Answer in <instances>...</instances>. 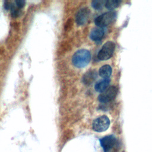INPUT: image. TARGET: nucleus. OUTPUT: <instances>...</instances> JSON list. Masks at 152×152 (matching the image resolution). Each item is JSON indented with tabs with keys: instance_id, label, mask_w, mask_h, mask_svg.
I'll return each mask as SVG.
<instances>
[{
	"instance_id": "ddd939ff",
	"label": "nucleus",
	"mask_w": 152,
	"mask_h": 152,
	"mask_svg": "<svg viewBox=\"0 0 152 152\" xmlns=\"http://www.w3.org/2000/svg\"><path fill=\"white\" fill-rule=\"evenodd\" d=\"M105 1L103 0H95L91 2V6L95 10H99L103 8V7L104 5Z\"/></svg>"
},
{
	"instance_id": "f8f14e48",
	"label": "nucleus",
	"mask_w": 152,
	"mask_h": 152,
	"mask_svg": "<svg viewBox=\"0 0 152 152\" xmlns=\"http://www.w3.org/2000/svg\"><path fill=\"white\" fill-rule=\"evenodd\" d=\"M121 1L119 0H108L105 2L104 5L106 8L109 10H112L119 6Z\"/></svg>"
},
{
	"instance_id": "9b49d317",
	"label": "nucleus",
	"mask_w": 152,
	"mask_h": 152,
	"mask_svg": "<svg viewBox=\"0 0 152 152\" xmlns=\"http://www.w3.org/2000/svg\"><path fill=\"white\" fill-rule=\"evenodd\" d=\"M112 68L109 65H103L99 70V75L104 79L108 78L112 74Z\"/></svg>"
},
{
	"instance_id": "4468645a",
	"label": "nucleus",
	"mask_w": 152,
	"mask_h": 152,
	"mask_svg": "<svg viewBox=\"0 0 152 152\" xmlns=\"http://www.w3.org/2000/svg\"><path fill=\"white\" fill-rule=\"evenodd\" d=\"M10 10L11 11V15L14 18L18 17L21 14V11L20 10V8L17 7V6H15L14 4H12V7Z\"/></svg>"
},
{
	"instance_id": "6e6552de",
	"label": "nucleus",
	"mask_w": 152,
	"mask_h": 152,
	"mask_svg": "<svg viewBox=\"0 0 152 152\" xmlns=\"http://www.w3.org/2000/svg\"><path fill=\"white\" fill-rule=\"evenodd\" d=\"M104 30L103 27L94 28L90 32V37L94 41H99L104 35Z\"/></svg>"
},
{
	"instance_id": "1a4fd4ad",
	"label": "nucleus",
	"mask_w": 152,
	"mask_h": 152,
	"mask_svg": "<svg viewBox=\"0 0 152 152\" xmlns=\"http://www.w3.org/2000/svg\"><path fill=\"white\" fill-rule=\"evenodd\" d=\"M97 74L95 70H90L87 71L83 77V82L85 85L91 84L96 79Z\"/></svg>"
},
{
	"instance_id": "f03ea898",
	"label": "nucleus",
	"mask_w": 152,
	"mask_h": 152,
	"mask_svg": "<svg viewBox=\"0 0 152 152\" xmlns=\"http://www.w3.org/2000/svg\"><path fill=\"white\" fill-rule=\"evenodd\" d=\"M116 18V12L115 11H108L97 17L94 19L95 24L99 27H106L112 23Z\"/></svg>"
},
{
	"instance_id": "2eb2a0df",
	"label": "nucleus",
	"mask_w": 152,
	"mask_h": 152,
	"mask_svg": "<svg viewBox=\"0 0 152 152\" xmlns=\"http://www.w3.org/2000/svg\"><path fill=\"white\" fill-rule=\"evenodd\" d=\"M15 5L17 6V7H18V8H22L23 7H24V6L25 5L26 2L25 1L23 0H17L15 2Z\"/></svg>"
},
{
	"instance_id": "9d476101",
	"label": "nucleus",
	"mask_w": 152,
	"mask_h": 152,
	"mask_svg": "<svg viewBox=\"0 0 152 152\" xmlns=\"http://www.w3.org/2000/svg\"><path fill=\"white\" fill-rule=\"evenodd\" d=\"M110 83V79L106 78L103 79L99 82H97L94 86V89L96 91L99 93H102L108 87Z\"/></svg>"
},
{
	"instance_id": "0eeeda50",
	"label": "nucleus",
	"mask_w": 152,
	"mask_h": 152,
	"mask_svg": "<svg viewBox=\"0 0 152 152\" xmlns=\"http://www.w3.org/2000/svg\"><path fill=\"white\" fill-rule=\"evenodd\" d=\"M90 14V10L87 7L81 8L75 15V22L79 25H84L86 24L89 18Z\"/></svg>"
},
{
	"instance_id": "39448f33",
	"label": "nucleus",
	"mask_w": 152,
	"mask_h": 152,
	"mask_svg": "<svg viewBox=\"0 0 152 152\" xmlns=\"http://www.w3.org/2000/svg\"><path fill=\"white\" fill-rule=\"evenodd\" d=\"M110 125V120L105 115L96 118L93 122V129L96 132H103L107 129Z\"/></svg>"
},
{
	"instance_id": "f257e3e1",
	"label": "nucleus",
	"mask_w": 152,
	"mask_h": 152,
	"mask_svg": "<svg viewBox=\"0 0 152 152\" xmlns=\"http://www.w3.org/2000/svg\"><path fill=\"white\" fill-rule=\"evenodd\" d=\"M91 59L90 52L87 49H80L75 52L72 56V62L73 65L78 68L87 66Z\"/></svg>"
},
{
	"instance_id": "7ed1b4c3",
	"label": "nucleus",
	"mask_w": 152,
	"mask_h": 152,
	"mask_svg": "<svg viewBox=\"0 0 152 152\" xmlns=\"http://www.w3.org/2000/svg\"><path fill=\"white\" fill-rule=\"evenodd\" d=\"M115 49V45L113 42H107L103 45L102 49L99 50L97 57L100 60H107L112 57Z\"/></svg>"
},
{
	"instance_id": "423d86ee",
	"label": "nucleus",
	"mask_w": 152,
	"mask_h": 152,
	"mask_svg": "<svg viewBox=\"0 0 152 152\" xmlns=\"http://www.w3.org/2000/svg\"><path fill=\"white\" fill-rule=\"evenodd\" d=\"M116 138L113 135H107L100 139V143L104 152H109L116 145Z\"/></svg>"
},
{
	"instance_id": "20e7f679",
	"label": "nucleus",
	"mask_w": 152,
	"mask_h": 152,
	"mask_svg": "<svg viewBox=\"0 0 152 152\" xmlns=\"http://www.w3.org/2000/svg\"><path fill=\"white\" fill-rule=\"evenodd\" d=\"M118 93V88L115 86L107 88L98 96V100L101 103H108L113 100Z\"/></svg>"
}]
</instances>
